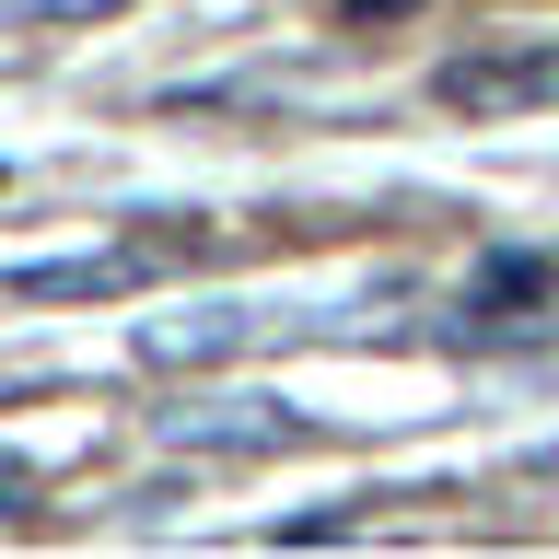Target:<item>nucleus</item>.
<instances>
[{
	"label": "nucleus",
	"mask_w": 559,
	"mask_h": 559,
	"mask_svg": "<svg viewBox=\"0 0 559 559\" xmlns=\"http://www.w3.org/2000/svg\"><path fill=\"white\" fill-rule=\"evenodd\" d=\"M140 257H70V269H24L12 292H35V304H59V292H129Z\"/></svg>",
	"instance_id": "nucleus-3"
},
{
	"label": "nucleus",
	"mask_w": 559,
	"mask_h": 559,
	"mask_svg": "<svg viewBox=\"0 0 559 559\" xmlns=\"http://www.w3.org/2000/svg\"><path fill=\"white\" fill-rule=\"evenodd\" d=\"M431 105H454V117H536V105H559V47H466V59L431 70Z\"/></svg>",
	"instance_id": "nucleus-1"
},
{
	"label": "nucleus",
	"mask_w": 559,
	"mask_h": 559,
	"mask_svg": "<svg viewBox=\"0 0 559 559\" xmlns=\"http://www.w3.org/2000/svg\"><path fill=\"white\" fill-rule=\"evenodd\" d=\"M338 12H349V24H408L419 0H338Z\"/></svg>",
	"instance_id": "nucleus-5"
},
{
	"label": "nucleus",
	"mask_w": 559,
	"mask_h": 559,
	"mask_svg": "<svg viewBox=\"0 0 559 559\" xmlns=\"http://www.w3.org/2000/svg\"><path fill=\"white\" fill-rule=\"evenodd\" d=\"M12 501H24V466H0V513H12Z\"/></svg>",
	"instance_id": "nucleus-6"
},
{
	"label": "nucleus",
	"mask_w": 559,
	"mask_h": 559,
	"mask_svg": "<svg viewBox=\"0 0 559 559\" xmlns=\"http://www.w3.org/2000/svg\"><path fill=\"white\" fill-rule=\"evenodd\" d=\"M559 292L548 257H478V280H466V304H454V338H524V314Z\"/></svg>",
	"instance_id": "nucleus-2"
},
{
	"label": "nucleus",
	"mask_w": 559,
	"mask_h": 559,
	"mask_svg": "<svg viewBox=\"0 0 559 559\" xmlns=\"http://www.w3.org/2000/svg\"><path fill=\"white\" fill-rule=\"evenodd\" d=\"M12 24H105V12H129V0H0Z\"/></svg>",
	"instance_id": "nucleus-4"
}]
</instances>
